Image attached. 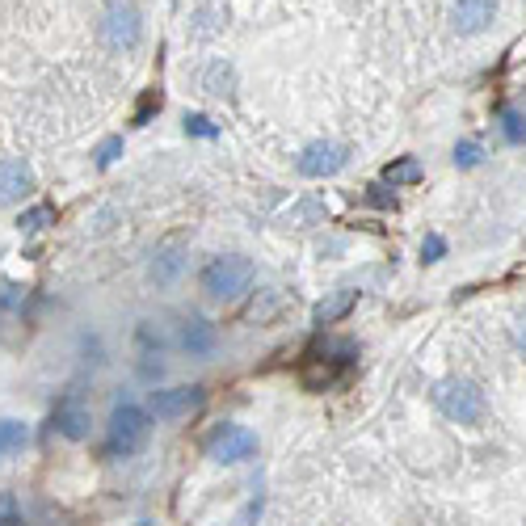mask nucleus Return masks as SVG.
I'll return each mask as SVG.
<instances>
[{
	"mask_svg": "<svg viewBox=\"0 0 526 526\" xmlns=\"http://www.w3.org/2000/svg\"><path fill=\"white\" fill-rule=\"evenodd\" d=\"M341 165H346V148H341L337 139H312V144L303 148L299 160H295V169H299L303 177H312V181L333 177Z\"/></svg>",
	"mask_w": 526,
	"mask_h": 526,
	"instance_id": "7",
	"label": "nucleus"
},
{
	"mask_svg": "<svg viewBox=\"0 0 526 526\" xmlns=\"http://www.w3.org/2000/svg\"><path fill=\"white\" fill-rule=\"evenodd\" d=\"M30 442V426L26 421H17V417H0V459H9L17 455Z\"/></svg>",
	"mask_w": 526,
	"mask_h": 526,
	"instance_id": "15",
	"label": "nucleus"
},
{
	"mask_svg": "<svg viewBox=\"0 0 526 526\" xmlns=\"http://www.w3.org/2000/svg\"><path fill=\"white\" fill-rule=\"evenodd\" d=\"M198 89L211 93V97H232L236 93V68L228 59H211V64L198 72Z\"/></svg>",
	"mask_w": 526,
	"mask_h": 526,
	"instance_id": "13",
	"label": "nucleus"
},
{
	"mask_svg": "<svg viewBox=\"0 0 526 526\" xmlns=\"http://www.w3.org/2000/svg\"><path fill=\"white\" fill-rule=\"evenodd\" d=\"M152 438V413L139 409V404H118V409L110 413V426H106V451L110 455H139L148 447Z\"/></svg>",
	"mask_w": 526,
	"mask_h": 526,
	"instance_id": "1",
	"label": "nucleus"
},
{
	"mask_svg": "<svg viewBox=\"0 0 526 526\" xmlns=\"http://www.w3.org/2000/svg\"><path fill=\"white\" fill-rule=\"evenodd\" d=\"M253 455H257V434L249 426L224 421V426H215L207 438V459H215V463H245Z\"/></svg>",
	"mask_w": 526,
	"mask_h": 526,
	"instance_id": "5",
	"label": "nucleus"
},
{
	"mask_svg": "<svg viewBox=\"0 0 526 526\" xmlns=\"http://www.w3.org/2000/svg\"><path fill=\"white\" fill-rule=\"evenodd\" d=\"M34 194V173L22 156H0V207H13Z\"/></svg>",
	"mask_w": 526,
	"mask_h": 526,
	"instance_id": "8",
	"label": "nucleus"
},
{
	"mask_svg": "<svg viewBox=\"0 0 526 526\" xmlns=\"http://www.w3.org/2000/svg\"><path fill=\"white\" fill-rule=\"evenodd\" d=\"M177 274H181V253L177 249H160L156 261H152V278L165 287V282H173Z\"/></svg>",
	"mask_w": 526,
	"mask_h": 526,
	"instance_id": "18",
	"label": "nucleus"
},
{
	"mask_svg": "<svg viewBox=\"0 0 526 526\" xmlns=\"http://www.w3.org/2000/svg\"><path fill=\"white\" fill-rule=\"evenodd\" d=\"M413 181H421V165H417V156H400L392 160L388 169H383V186H413Z\"/></svg>",
	"mask_w": 526,
	"mask_h": 526,
	"instance_id": "16",
	"label": "nucleus"
},
{
	"mask_svg": "<svg viewBox=\"0 0 526 526\" xmlns=\"http://www.w3.org/2000/svg\"><path fill=\"white\" fill-rule=\"evenodd\" d=\"M181 346H186L190 358H207V354H215V346H219V333H215L211 320L194 316V320H186V325H181Z\"/></svg>",
	"mask_w": 526,
	"mask_h": 526,
	"instance_id": "11",
	"label": "nucleus"
},
{
	"mask_svg": "<svg viewBox=\"0 0 526 526\" xmlns=\"http://www.w3.org/2000/svg\"><path fill=\"white\" fill-rule=\"evenodd\" d=\"M202 400H207V392H202V388H186V383H181V388H156L148 396V413L156 421H181V417L198 413Z\"/></svg>",
	"mask_w": 526,
	"mask_h": 526,
	"instance_id": "6",
	"label": "nucleus"
},
{
	"mask_svg": "<svg viewBox=\"0 0 526 526\" xmlns=\"http://www.w3.org/2000/svg\"><path fill=\"white\" fill-rule=\"evenodd\" d=\"M160 110V93L152 89V93H144V101H139V110H135V118H131V123L135 127H148V118Z\"/></svg>",
	"mask_w": 526,
	"mask_h": 526,
	"instance_id": "24",
	"label": "nucleus"
},
{
	"mask_svg": "<svg viewBox=\"0 0 526 526\" xmlns=\"http://www.w3.org/2000/svg\"><path fill=\"white\" fill-rule=\"evenodd\" d=\"M501 135L510 139V144H526V118L518 110H505L501 114Z\"/></svg>",
	"mask_w": 526,
	"mask_h": 526,
	"instance_id": "20",
	"label": "nucleus"
},
{
	"mask_svg": "<svg viewBox=\"0 0 526 526\" xmlns=\"http://www.w3.org/2000/svg\"><path fill=\"white\" fill-rule=\"evenodd\" d=\"M253 261L249 257H240V253H224V257H215L202 266L198 274V287L207 291L211 299H236V295H245L249 291V282H253Z\"/></svg>",
	"mask_w": 526,
	"mask_h": 526,
	"instance_id": "2",
	"label": "nucleus"
},
{
	"mask_svg": "<svg viewBox=\"0 0 526 526\" xmlns=\"http://www.w3.org/2000/svg\"><path fill=\"white\" fill-rule=\"evenodd\" d=\"M354 303H358V291H333V295H325L312 308V320H316V325H337L341 316H350Z\"/></svg>",
	"mask_w": 526,
	"mask_h": 526,
	"instance_id": "14",
	"label": "nucleus"
},
{
	"mask_svg": "<svg viewBox=\"0 0 526 526\" xmlns=\"http://www.w3.org/2000/svg\"><path fill=\"white\" fill-rule=\"evenodd\" d=\"M350 358H308V367H303V388L308 392H325L329 383H337L346 375Z\"/></svg>",
	"mask_w": 526,
	"mask_h": 526,
	"instance_id": "12",
	"label": "nucleus"
},
{
	"mask_svg": "<svg viewBox=\"0 0 526 526\" xmlns=\"http://www.w3.org/2000/svg\"><path fill=\"white\" fill-rule=\"evenodd\" d=\"M0 526H22V505L13 493H0Z\"/></svg>",
	"mask_w": 526,
	"mask_h": 526,
	"instance_id": "23",
	"label": "nucleus"
},
{
	"mask_svg": "<svg viewBox=\"0 0 526 526\" xmlns=\"http://www.w3.org/2000/svg\"><path fill=\"white\" fill-rule=\"evenodd\" d=\"M434 404L451 421H459V426H476V421L489 413V400H484V392L472 379H442L434 388Z\"/></svg>",
	"mask_w": 526,
	"mask_h": 526,
	"instance_id": "3",
	"label": "nucleus"
},
{
	"mask_svg": "<svg viewBox=\"0 0 526 526\" xmlns=\"http://www.w3.org/2000/svg\"><path fill=\"white\" fill-rule=\"evenodd\" d=\"M118 152H123V135H110V139H101L97 144V169H110Z\"/></svg>",
	"mask_w": 526,
	"mask_h": 526,
	"instance_id": "21",
	"label": "nucleus"
},
{
	"mask_svg": "<svg viewBox=\"0 0 526 526\" xmlns=\"http://www.w3.org/2000/svg\"><path fill=\"white\" fill-rule=\"evenodd\" d=\"M51 426H55V434H64V438H72V442L89 438V430H93L89 404H80L76 396H64V400L55 404V413H51Z\"/></svg>",
	"mask_w": 526,
	"mask_h": 526,
	"instance_id": "9",
	"label": "nucleus"
},
{
	"mask_svg": "<svg viewBox=\"0 0 526 526\" xmlns=\"http://www.w3.org/2000/svg\"><path fill=\"white\" fill-rule=\"evenodd\" d=\"M371 202H379V207H392V198L383 194V186H371Z\"/></svg>",
	"mask_w": 526,
	"mask_h": 526,
	"instance_id": "26",
	"label": "nucleus"
},
{
	"mask_svg": "<svg viewBox=\"0 0 526 526\" xmlns=\"http://www.w3.org/2000/svg\"><path fill=\"white\" fill-rule=\"evenodd\" d=\"M447 257V240H442L438 232H430L426 240H421V261H442Z\"/></svg>",
	"mask_w": 526,
	"mask_h": 526,
	"instance_id": "25",
	"label": "nucleus"
},
{
	"mask_svg": "<svg viewBox=\"0 0 526 526\" xmlns=\"http://www.w3.org/2000/svg\"><path fill=\"white\" fill-rule=\"evenodd\" d=\"M493 17H497V0H455V5H451V26L459 34L489 30Z\"/></svg>",
	"mask_w": 526,
	"mask_h": 526,
	"instance_id": "10",
	"label": "nucleus"
},
{
	"mask_svg": "<svg viewBox=\"0 0 526 526\" xmlns=\"http://www.w3.org/2000/svg\"><path fill=\"white\" fill-rule=\"evenodd\" d=\"M518 350L526 354V320H522V329H518Z\"/></svg>",
	"mask_w": 526,
	"mask_h": 526,
	"instance_id": "27",
	"label": "nucleus"
},
{
	"mask_svg": "<svg viewBox=\"0 0 526 526\" xmlns=\"http://www.w3.org/2000/svg\"><path fill=\"white\" fill-rule=\"evenodd\" d=\"M139 38H144V17H139V9L131 0H114L106 17H101V43H106V51H135Z\"/></svg>",
	"mask_w": 526,
	"mask_h": 526,
	"instance_id": "4",
	"label": "nucleus"
},
{
	"mask_svg": "<svg viewBox=\"0 0 526 526\" xmlns=\"http://www.w3.org/2000/svg\"><path fill=\"white\" fill-rule=\"evenodd\" d=\"M186 135H198V139H215L219 127L211 123L207 114H186Z\"/></svg>",
	"mask_w": 526,
	"mask_h": 526,
	"instance_id": "22",
	"label": "nucleus"
},
{
	"mask_svg": "<svg viewBox=\"0 0 526 526\" xmlns=\"http://www.w3.org/2000/svg\"><path fill=\"white\" fill-rule=\"evenodd\" d=\"M55 207L51 202H38V207H30V211H22V219H17V228H22L26 236H34V232H43L47 224H55Z\"/></svg>",
	"mask_w": 526,
	"mask_h": 526,
	"instance_id": "17",
	"label": "nucleus"
},
{
	"mask_svg": "<svg viewBox=\"0 0 526 526\" xmlns=\"http://www.w3.org/2000/svg\"><path fill=\"white\" fill-rule=\"evenodd\" d=\"M455 169H476L480 165V160H484V152H480V144H476V139H459V144H455Z\"/></svg>",
	"mask_w": 526,
	"mask_h": 526,
	"instance_id": "19",
	"label": "nucleus"
}]
</instances>
